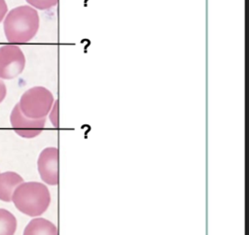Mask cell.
<instances>
[{"mask_svg":"<svg viewBox=\"0 0 249 235\" xmlns=\"http://www.w3.org/2000/svg\"><path fill=\"white\" fill-rule=\"evenodd\" d=\"M40 17L36 9L22 5L12 9L3 23L4 33L8 42L23 44L31 41L37 34Z\"/></svg>","mask_w":249,"mask_h":235,"instance_id":"obj_1","label":"cell"},{"mask_svg":"<svg viewBox=\"0 0 249 235\" xmlns=\"http://www.w3.org/2000/svg\"><path fill=\"white\" fill-rule=\"evenodd\" d=\"M16 208L29 217H39L44 214L51 203V193L46 185L39 182L21 183L12 195Z\"/></svg>","mask_w":249,"mask_h":235,"instance_id":"obj_2","label":"cell"},{"mask_svg":"<svg viewBox=\"0 0 249 235\" xmlns=\"http://www.w3.org/2000/svg\"><path fill=\"white\" fill-rule=\"evenodd\" d=\"M54 102L53 93L44 86H33L20 97L18 106L21 113L29 118H46Z\"/></svg>","mask_w":249,"mask_h":235,"instance_id":"obj_3","label":"cell"},{"mask_svg":"<svg viewBox=\"0 0 249 235\" xmlns=\"http://www.w3.org/2000/svg\"><path fill=\"white\" fill-rule=\"evenodd\" d=\"M25 67V56L17 45L0 47V79L12 80L22 73Z\"/></svg>","mask_w":249,"mask_h":235,"instance_id":"obj_4","label":"cell"},{"mask_svg":"<svg viewBox=\"0 0 249 235\" xmlns=\"http://www.w3.org/2000/svg\"><path fill=\"white\" fill-rule=\"evenodd\" d=\"M10 122L14 131L20 137L31 139L42 133L46 125V118H29L25 117L18 106L16 104L10 115Z\"/></svg>","mask_w":249,"mask_h":235,"instance_id":"obj_5","label":"cell"},{"mask_svg":"<svg viewBox=\"0 0 249 235\" xmlns=\"http://www.w3.org/2000/svg\"><path fill=\"white\" fill-rule=\"evenodd\" d=\"M41 180L50 185L58 184V150L54 147L44 149L37 160Z\"/></svg>","mask_w":249,"mask_h":235,"instance_id":"obj_6","label":"cell"},{"mask_svg":"<svg viewBox=\"0 0 249 235\" xmlns=\"http://www.w3.org/2000/svg\"><path fill=\"white\" fill-rule=\"evenodd\" d=\"M21 183H23L22 177L16 172L0 173V200L4 202L12 201L14 190Z\"/></svg>","mask_w":249,"mask_h":235,"instance_id":"obj_7","label":"cell"},{"mask_svg":"<svg viewBox=\"0 0 249 235\" xmlns=\"http://www.w3.org/2000/svg\"><path fill=\"white\" fill-rule=\"evenodd\" d=\"M23 235H57V228L46 218H35L25 226Z\"/></svg>","mask_w":249,"mask_h":235,"instance_id":"obj_8","label":"cell"},{"mask_svg":"<svg viewBox=\"0 0 249 235\" xmlns=\"http://www.w3.org/2000/svg\"><path fill=\"white\" fill-rule=\"evenodd\" d=\"M16 230V217L8 210L0 209V235H14Z\"/></svg>","mask_w":249,"mask_h":235,"instance_id":"obj_9","label":"cell"},{"mask_svg":"<svg viewBox=\"0 0 249 235\" xmlns=\"http://www.w3.org/2000/svg\"><path fill=\"white\" fill-rule=\"evenodd\" d=\"M36 10H49L57 5L58 0H26Z\"/></svg>","mask_w":249,"mask_h":235,"instance_id":"obj_10","label":"cell"},{"mask_svg":"<svg viewBox=\"0 0 249 235\" xmlns=\"http://www.w3.org/2000/svg\"><path fill=\"white\" fill-rule=\"evenodd\" d=\"M50 120L54 128H58L59 120H58V100H54L53 107L49 113Z\"/></svg>","mask_w":249,"mask_h":235,"instance_id":"obj_11","label":"cell"},{"mask_svg":"<svg viewBox=\"0 0 249 235\" xmlns=\"http://www.w3.org/2000/svg\"><path fill=\"white\" fill-rule=\"evenodd\" d=\"M8 11V6L5 0H0V22L3 20Z\"/></svg>","mask_w":249,"mask_h":235,"instance_id":"obj_12","label":"cell"},{"mask_svg":"<svg viewBox=\"0 0 249 235\" xmlns=\"http://www.w3.org/2000/svg\"><path fill=\"white\" fill-rule=\"evenodd\" d=\"M7 94V87L6 84H4V82L0 79V103L5 99Z\"/></svg>","mask_w":249,"mask_h":235,"instance_id":"obj_13","label":"cell"}]
</instances>
